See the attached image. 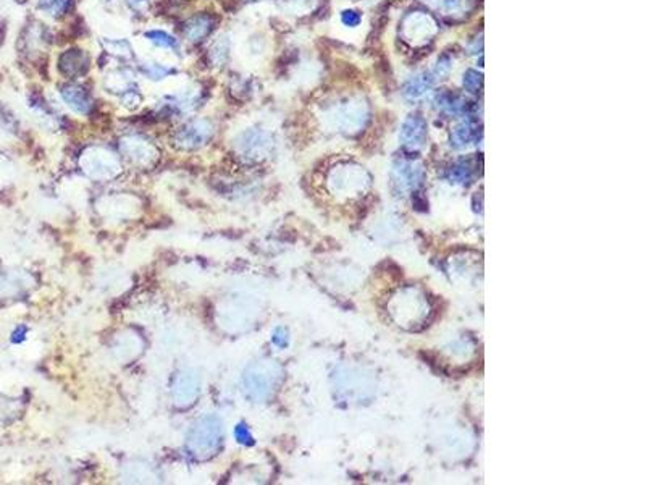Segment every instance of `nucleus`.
<instances>
[{
  "instance_id": "16",
  "label": "nucleus",
  "mask_w": 646,
  "mask_h": 485,
  "mask_svg": "<svg viewBox=\"0 0 646 485\" xmlns=\"http://www.w3.org/2000/svg\"><path fill=\"white\" fill-rule=\"evenodd\" d=\"M431 87V78L429 75H417L406 82L404 94L411 99H417V97L424 96L427 91Z\"/></svg>"
},
{
  "instance_id": "22",
  "label": "nucleus",
  "mask_w": 646,
  "mask_h": 485,
  "mask_svg": "<svg viewBox=\"0 0 646 485\" xmlns=\"http://www.w3.org/2000/svg\"><path fill=\"white\" fill-rule=\"evenodd\" d=\"M341 19L344 24H348V26H356V24H359V21H361V15H359L357 12H354V10H346V12H343Z\"/></svg>"
},
{
  "instance_id": "9",
  "label": "nucleus",
  "mask_w": 646,
  "mask_h": 485,
  "mask_svg": "<svg viewBox=\"0 0 646 485\" xmlns=\"http://www.w3.org/2000/svg\"><path fill=\"white\" fill-rule=\"evenodd\" d=\"M62 100L78 115H89L94 109V100L87 89L80 85H63L58 87Z\"/></svg>"
},
{
  "instance_id": "19",
  "label": "nucleus",
  "mask_w": 646,
  "mask_h": 485,
  "mask_svg": "<svg viewBox=\"0 0 646 485\" xmlns=\"http://www.w3.org/2000/svg\"><path fill=\"white\" fill-rule=\"evenodd\" d=\"M464 87L469 92H477L482 87V75H478L474 70H469L464 75Z\"/></svg>"
},
{
  "instance_id": "7",
  "label": "nucleus",
  "mask_w": 646,
  "mask_h": 485,
  "mask_svg": "<svg viewBox=\"0 0 646 485\" xmlns=\"http://www.w3.org/2000/svg\"><path fill=\"white\" fill-rule=\"evenodd\" d=\"M271 148L270 136L260 130H247L236 139V150L242 159L260 160Z\"/></svg>"
},
{
  "instance_id": "1",
  "label": "nucleus",
  "mask_w": 646,
  "mask_h": 485,
  "mask_svg": "<svg viewBox=\"0 0 646 485\" xmlns=\"http://www.w3.org/2000/svg\"><path fill=\"white\" fill-rule=\"evenodd\" d=\"M223 441L222 421L215 416H206L191 427L188 434V453L199 461L210 459L220 450Z\"/></svg>"
},
{
  "instance_id": "21",
  "label": "nucleus",
  "mask_w": 646,
  "mask_h": 485,
  "mask_svg": "<svg viewBox=\"0 0 646 485\" xmlns=\"http://www.w3.org/2000/svg\"><path fill=\"white\" fill-rule=\"evenodd\" d=\"M236 439H237V441H240V443H244V445H251L252 443V436H251L249 430H247V427L244 424H240L236 427Z\"/></svg>"
},
{
  "instance_id": "14",
  "label": "nucleus",
  "mask_w": 646,
  "mask_h": 485,
  "mask_svg": "<svg viewBox=\"0 0 646 485\" xmlns=\"http://www.w3.org/2000/svg\"><path fill=\"white\" fill-rule=\"evenodd\" d=\"M144 36L155 47L165 48V51H179L178 39L170 33L163 31V29H149V31H145Z\"/></svg>"
},
{
  "instance_id": "24",
  "label": "nucleus",
  "mask_w": 646,
  "mask_h": 485,
  "mask_svg": "<svg viewBox=\"0 0 646 485\" xmlns=\"http://www.w3.org/2000/svg\"><path fill=\"white\" fill-rule=\"evenodd\" d=\"M10 414H13V403L0 398V421H5Z\"/></svg>"
},
{
  "instance_id": "13",
  "label": "nucleus",
  "mask_w": 646,
  "mask_h": 485,
  "mask_svg": "<svg viewBox=\"0 0 646 485\" xmlns=\"http://www.w3.org/2000/svg\"><path fill=\"white\" fill-rule=\"evenodd\" d=\"M425 134V121L419 115H412L402 126V138L407 144H420Z\"/></svg>"
},
{
  "instance_id": "26",
  "label": "nucleus",
  "mask_w": 646,
  "mask_h": 485,
  "mask_svg": "<svg viewBox=\"0 0 646 485\" xmlns=\"http://www.w3.org/2000/svg\"><path fill=\"white\" fill-rule=\"evenodd\" d=\"M247 2H260V0H247Z\"/></svg>"
},
{
  "instance_id": "4",
  "label": "nucleus",
  "mask_w": 646,
  "mask_h": 485,
  "mask_svg": "<svg viewBox=\"0 0 646 485\" xmlns=\"http://www.w3.org/2000/svg\"><path fill=\"white\" fill-rule=\"evenodd\" d=\"M213 136V126L208 120H191L189 123L183 125L174 134V144L178 148L194 150L206 146Z\"/></svg>"
},
{
  "instance_id": "15",
  "label": "nucleus",
  "mask_w": 646,
  "mask_h": 485,
  "mask_svg": "<svg viewBox=\"0 0 646 485\" xmlns=\"http://www.w3.org/2000/svg\"><path fill=\"white\" fill-rule=\"evenodd\" d=\"M73 0H37V7L44 15L52 18H60L70 12Z\"/></svg>"
},
{
  "instance_id": "2",
  "label": "nucleus",
  "mask_w": 646,
  "mask_h": 485,
  "mask_svg": "<svg viewBox=\"0 0 646 485\" xmlns=\"http://www.w3.org/2000/svg\"><path fill=\"white\" fill-rule=\"evenodd\" d=\"M80 165L86 177L96 182L115 178L121 170L120 160L115 157V154L104 148L86 149L80 159Z\"/></svg>"
},
{
  "instance_id": "20",
  "label": "nucleus",
  "mask_w": 646,
  "mask_h": 485,
  "mask_svg": "<svg viewBox=\"0 0 646 485\" xmlns=\"http://www.w3.org/2000/svg\"><path fill=\"white\" fill-rule=\"evenodd\" d=\"M210 58L213 63H223L228 58V44L226 41H218L210 48Z\"/></svg>"
},
{
  "instance_id": "5",
  "label": "nucleus",
  "mask_w": 646,
  "mask_h": 485,
  "mask_svg": "<svg viewBox=\"0 0 646 485\" xmlns=\"http://www.w3.org/2000/svg\"><path fill=\"white\" fill-rule=\"evenodd\" d=\"M201 390V378L194 369H183L174 377L172 387V398L174 406L188 407L196 403Z\"/></svg>"
},
{
  "instance_id": "17",
  "label": "nucleus",
  "mask_w": 646,
  "mask_h": 485,
  "mask_svg": "<svg viewBox=\"0 0 646 485\" xmlns=\"http://www.w3.org/2000/svg\"><path fill=\"white\" fill-rule=\"evenodd\" d=\"M424 2L429 3L430 7H433L435 10H438V12L453 15L463 12L467 0H424Z\"/></svg>"
},
{
  "instance_id": "10",
  "label": "nucleus",
  "mask_w": 646,
  "mask_h": 485,
  "mask_svg": "<svg viewBox=\"0 0 646 485\" xmlns=\"http://www.w3.org/2000/svg\"><path fill=\"white\" fill-rule=\"evenodd\" d=\"M87 68H89V57L81 48H70L58 57V71L70 80L86 75Z\"/></svg>"
},
{
  "instance_id": "23",
  "label": "nucleus",
  "mask_w": 646,
  "mask_h": 485,
  "mask_svg": "<svg viewBox=\"0 0 646 485\" xmlns=\"http://www.w3.org/2000/svg\"><path fill=\"white\" fill-rule=\"evenodd\" d=\"M449 71H451V60H449V57L440 58L438 63H436V68H435L436 76H446Z\"/></svg>"
},
{
  "instance_id": "6",
  "label": "nucleus",
  "mask_w": 646,
  "mask_h": 485,
  "mask_svg": "<svg viewBox=\"0 0 646 485\" xmlns=\"http://www.w3.org/2000/svg\"><path fill=\"white\" fill-rule=\"evenodd\" d=\"M252 306H247L244 299L236 298L228 301L218 309V322L226 332H242L246 325L252 319Z\"/></svg>"
},
{
  "instance_id": "12",
  "label": "nucleus",
  "mask_w": 646,
  "mask_h": 485,
  "mask_svg": "<svg viewBox=\"0 0 646 485\" xmlns=\"http://www.w3.org/2000/svg\"><path fill=\"white\" fill-rule=\"evenodd\" d=\"M436 33V24L431 21L430 17L424 13H414L409 15L404 21V34L406 37L412 42L429 41V39Z\"/></svg>"
},
{
  "instance_id": "25",
  "label": "nucleus",
  "mask_w": 646,
  "mask_h": 485,
  "mask_svg": "<svg viewBox=\"0 0 646 485\" xmlns=\"http://www.w3.org/2000/svg\"><path fill=\"white\" fill-rule=\"evenodd\" d=\"M126 2H128V5L131 8H134V10H143L147 7V3H149V0H126Z\"/></svg>"
},
{
  "instance_id": "11",
  "label": "nucleus",
  "mask_w": 646,
  "mask_h": 485,
  "mask_svg": "<svg viewBox=\"0 0 646 485\" xmlns=\"http://www.w3.org/2000/svg\"><path fill=\"white\" fill-rule=\"evenodd\" d=\"M217 17L212 13H197L186 19L183 26V34L189 42H201L215 29Z\"/></svg>"
},
{
  "instance_id": "8",
  "label": "nucleus",
  "mask_w": 646,
  "mask_h": 485,
  "mask_svg": "<svg viewBox=\"0 0 646 485\" xmlns=\"http://www.w3.org/2000/svg\"><path fill=\"white\" fill-rule=\"evenodd\" d=\"M121 152L125 157L139 167H152L157 160V149L147 139L139 136H128L121 141Z\"/></svg>"
},
{
  "instance_id": "27",
  "label": "nucleus",
  "mask_w": 646,
  "mask_h": 485,
  "mask_svg": "<svg viewBox=\"0 0 646 485\" xmlns=\"http://www.w3.org/2000/svg\"><path fill=\"white\" fill-rule=\"evenodd\" d=\"M104 2H107V0H104Z\"/></svg>"
},
{
  "instance_id": "18",
  "label": "nucleus",
  "mask_w": 646,
  "mask_h": 485,
  "mask_svg": "<svg viewBox=\"0 0 646 485\" xmlns=\"http://www.w3.org/2000/svg\"><path fill=\"white\" fill-rule=\"evenodd\" d=\"M174 70L167 65H162V63H154V62H147L143 65V73L149 80H163L172 75Z\"/></svg>"
},
{
  "instance_id": "3",
  "label": "nucleus",
  "mask_w": 646,
  "mask_h": 485,
  "mask_svg": "<svg viewBox=\"0 0 646 485\" xmlns=\"http://www.w3.org/2000/svg\"><path fill=\"white\" fill-rule=\"evenodd\" d=\"M276 383V367L270 361L251 364L242 373V388L252 400H265L273 391Z\"/></svg>"
}]
</instances>
